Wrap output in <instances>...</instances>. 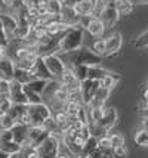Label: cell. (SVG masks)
I'll return each instance as SVG.
<instances>
[{"label": "cell", "mask_w": 148, "mask_h": 158, "mask_svg": "<svg viewBox=\"0 0 148 158\" xmlns=\"http://www.w3.org/2000/svg\"><path fill=\"white\" fill-rule=\"evenodd\" d=\"M83 37H85V30L83 28L78 27L77 24L76 25H70L62 34L59 35L57 53L74 50V49L83 46Z\"/></svg>", "instance_id": "cell-3"}, {"label": "cell", "mask_w": 148, "mask_h": 158, "mask_svg": "<svg viewBox=\"0 0 148 158\" xmlns=\"http://www.w3.org/2000/svg\"><path fill=\"white\" fill-rule=\"evenodd\" d=\"M108 71H110V69L101 67V64H98V65H89V67H87V74H86V78H91V80H98V81H99V80L105 76Z\"/></svg>", "instance_id": "cell-19"}, {"label": "cell", "mask_w": 148, "mask_h": 158, "mask_svg": "<svg viewBox=\"0 0 148 158\" xmlns=\"http://www.w3.org/2000/svg\"><path fill=\"white\" fill-rule=\"evenodd\" d=\"M24 93H25V96H27V102H28V103H39V102H42V96H40L39 93H34V92L25 89V87H24Z\"/></svg>", "instance_id": "cell-35"}, {"label": "cell", "mask_w": 148, "mask_h": 158, "mask_svg": "<svg viewBox=\"0 0 148 158\" xmlns=\"http://www.w3.org/2000/svg\"><path fill=\"white\" fill-rule=\"evenodd\" d=\"M80 0H62V6L65 7H73L74 5H77Z\"/></svg>", "instance_id": "cell-38"}, {"label": "cell", "mask_w": 148, "mask_h": 158, "mask_svg": "<svg viewBox=\"0 0 148 158\" xmlns=\"http://www.w3.org/2000/svg\"><path fill=\"white\" fill-rule=\"evenodd\" d=\"M7 158H18V154H11V155H7Z\"/></svg>", "instance_id": "cell-40"}, {"label": "cell", "mask_w": 148, "mask_h": 158, "mask_svg": "<svg viewBox=\"0 0 148 158\" xmlns=\"http://www.w3.org/2000/svg\"><path fill=\"white\" fill-rule=\"evenodd\" d=\"M133 140L136 145H139V146H148V131L147 129H141V130H138L135 133L133 136Z\"/></svg>", "instance_id": "cell-28"}, {"label": "cell", "mask_w": 148, "mask_h": 158, "mask_svg": "<svg viewBox=\"0 0 148 158\" xmlns=\"http://www.w3.org/2000/svg\"><path fill=\"white\" fill-rule=\"evenodd\" d=\"M33 78H36L34 76H33V73L31 71H27V69H19V68H15L14 71V78L12 80H15V81H18L19 84H27L28 81H31Z\"/></svg>", "instance_id": "cell-21"}, {"label": "cell", "mask_w": 148, "mask_h": 158, "mask_svg": "<svg viewBox=\"0 0 148 158\" xmlns=\"http://www.w3.org/2000/svg\"><path fill=\"white\" fill-rule=\"evenodd\" d=\"M0 22H2V28H3V33L6 37V41L12 40V33L16 28L18 22L15 19V16L12 14H6V12H0Z\"/></svg>", "instance_id": "cell-11"}, {"label": "cell", "mask_w": 148, "mask_h": 158, "mask_svg": "<svg viewBox=\"0 0 148 158\" xmlns=\"http://www.w3.org/2000/svg\"><path fill=\"white\" fill-rule=\"evenodd\" d=\"M71 71L73 74L76 76L78 81H83L86 78V74H87V65H76V67H71Z\"/></svg>", "instance_id": "cell-31"}, {"label": "cell", "mask_w": 148, "mask_h": 158, "mask_svg": "<svg viewBox=\"0 0 148 158\" xmlns=\"http://www.w3.org/2000/svg\"><path fill=\"white\" fill-rule=\"evenodd\" d=\"M105 40V53H104V58H110V56L117 55L121 49V44H123V37L119 31H114L110 35L104 37Z\"/></svg>", "instance_id": "cell-6"}, {"label": "cell", "mask_w": 148, "mask_h": 158, "mask_svg": "<svg viewBox=\"0 0 148 158\" xmlns=\"http://www.w3.org/2000/svg\"><path fill=\"white\" fill-rule=\"evenodd\" d=\"M50 115V110L43 102L27 103V126H43Z\"/></svg>", "instance_id": "cell-4"}, {"label": "cell", "mask_w": 148, "mask_h": 158, "mask_svg": "<svg viewBox=\"0 0 148 158\" xmlns=\"http://www.w3.org/2000/svg\"><path fill=\"white\" fill-rule=\"evenodd\" d=\"M85 31L89 35L98 39V37H102V35H104V33L107 31V28H105V25L102 24V21L99 19L98 16H93V15H92L91 19H89V22H87V25L85 27Z\"/></svg>", "instance_id": "cell-12"}, {"label": "cell", "mask_w": 148, "mask_h": 158, "mask_svg": "<svg viewBox=\"0 0 148 158\" xmlns=\"http://www.w3.org/2000/svg\"><path fill=\"white\" fill-rule=\"evenodd\" d=\"M6 53H7V43L0 41V58L6 56Z\"/></svg>", "instance_id": "cell-37"}, {"label": "cell", "mask_w": 148, "mask_h": 158, "mask_svg": "<svg viewBox=\"0 0 148 158\" xmlns=\"http://www.w3.org/2000/svg\"><path fill=\"white\" fill-rule=\"evenodd\" d=\"M120 80H121V77H120L119 74H116V73H113V71H108L105 76L99 80V86H102V87H107V89L113 90L114 87H116V86L120 83Z\"/></svg>", "instance_id": "cell-18"}, {"label": "cell", "mask_w": 148, "mask_h": 158, "mask_svg": "<svg viewBox=\"0 0 148 158\" xmlns=\"http://www.w3.org/2000/svg\"><path fill=\"white\" fill-rule=\"evenodd\" d=\"M127 155V146L126 143L119 145V146H114L113 148V157L114 158H125Z\"/></svg>", "instance_id": "cell-36"}, {"label": "cell", "mask_w": 148, "mask_h": 158, "mask_svg": "<svg viewBox=\"0 0 148 158\" xmlns=\"http://www.w3.org/2000/svg\"><path fill=\"white\" fill-rule=\"evenodd\" d=\"M15 5H16V0H0V12L12 14Z\"/></svg>", "instance_id": "cell-32"}, {"label": "cell", "mask_w": 148, "mask_h": 158, "mask_svg": "<svg viewBox=\"0 0 148 158\" xmlns=\"http://www.w3.org/2000/svg\"><path fill=\"white\" fill-rule=\"evenodd\" d=\"M12 133V140L16 142L18 145H24L27 140V133H28V126L24 123H15L11 127Z\"/></svg>", "instance_id": "cell-14"}, {"label": "cell", "mask_w": 148, "mask_h": 158, "mask_svg": "<svg viewBox=\"0 0 148 158\" xmlns=\"http://www.w3.org/2000/svg\"><path fill=\"white\" fill-rule=\"evenodd\" d=\"M113 5L117 10L119 16H127L133 12L135 5L130 0H113Z\"/></svg>", "instance_id": "cell-17"}, {"label": "cell", "mask_w": 148, "mask_h": 158, "mask_svg": "<svg viewBox=\"0 0 148 158\" xmlns=\"http://www.w3.org/2000/svg\"><path fill=\"white\" fill-rule=\"evenodd\" d=\"M42 58H43L44 65L49 69L52 78L58 80V78L61 77V74H62V71L65 69V65H64L62 59L59 58V55H58V53H49V55H44V56H42Z\"/></svg>", "instance_id": "cell-5"}, {"label": "cell", "mask_w": 148, "mask_h": 158, "mask_svg": "<svg viewBox=\"0 0 148 158\" xmlns=\"http://www.w3.org/2000/svg\"><path fill=\"white\" fill-rule=\"evenodd\" d=\"M46 84H48V80L33 78L31 81H28L27 84H24V87H25V89H28V90H31V92H34V93H39V95L42 96V92L44 90Z\"/></svg>", "instance_id": "cell-23"}, {"label": "cell", "mask_w": 148, "mask_h": 158, "mask_svg": "<svg viewBox=\"0 0 148 158\" xmlns=\"http://www.w3.org/2000/svg\"><path fill=\"white\" fill-rule=\"evenodd\" d=\"M50 135L43 126H28V133H27V140L24 145H30V146H39L44 139Z\"/></svg>", "instance_id": "cell-7"}, {"label": "cell", "mask_w": 148, "mask_h": 158, "mask_svg": "<svg viewBox=\"0 0 148 158\" xmlns=\"http://www.w3.org/2000/svg\"><path fill=\"white\" fill-rule=\"evenodd\" d=\"M59 58L62 59L64 65L67 68L71 67H76V65H98L101 64L102 58L98 55H95L89 48H80L74 49V50H68V52H62V53H58Z\"/></svg>", "instance_id": "cell-2"}, {"label": "cell", "mask_w": 148, "mask_h": 158, "mask_svg": "<svg viewBox=\"0 0 148 158\" xmlns=\"http://www.w3.org/2000/svg\"><path fill=\"white\" fill-rule=\"evenodd\" d=\"M14 71H15V64L9 56H3L0 58V80H6L11 81L14 78Z\"/></svg>", "instance_id": "cell-13"}, {"label": "cell", "mask_w": 148, "mask_h": 158, "mask_svg": "<svg viewBox=\"0 0 148 158\" xmlns=\"http://www.w3.org/2000/svg\"><path fill=\"white\" fill-rule=\"evenodd\" d=\"M31 73H33V76H34L36 78H42V80H48V81H49V80H53L52 76H50L49 69H48V67H46L44 62H43L42 56L37 58L36 65H34V68L31 69Z\"/></svg>", "instance_id": "cell-15"}, {"label": "cell", "mask_w": 148, "mask_h": 158, "mask_svg": "<svg viewBox=\"0 0 148 158\" xmlns=\"http://www.w3.org/2000/svg\"><path fill=\"white\" fill-rule=\"evenodd\" d=\"M18 158H39L37 148L30 146V145H21V148L18 151Z\"/></svg>", "instance_id": "cell-24"}, {"label": "cell", "mask_w": 148, "mask_h": 158, "mask_svg": "<svg viewBox=\"0 0 148 158\" xmlns=\"http://www.w3.org/2000/svg\"><path fill=\"white\" fill-rule=\"evenodd\" d=\"M98 18L102 21V24L105 25L107 30H110L111 27H114V25L117 24V21H119L120 16H119V14H117V10H116V7H114L113 2L101 12V15H99Z\"/></svg>", "instance_id": "cell-10"}, {"label": "cell", "mask_w": 148, "mask_h": 158, "mask_svg": "<svg viewBox=\"0 0 148 158\" xmlns=\"http://www.w3.org/2000/svg\"><path fill=\"white\" fill-rule=\"evenodd\" d=\"M110 95H111V90L107 89V87H102V86H99L98 89H96V92H95V95H93V98L91 99L92 105H99V106H104L107 103V101H108V98H110Z\"/></svg>", "instance_id": "cell-16"}, {"label": "cell", "mask_w": 148, "mask_h": 158, "mask_svg": "<svg viewBox=\"0 0 148 158\" xmlns=\"http://www.w3.org/2000/svg\"><path fill=\"white\" fill-rule=\"evenodd\" d=\"M9 99L14 105H25L27 102V96L24 93V86L19 84L15 80L9 81Z\"/></svg>", "instance_id": "cell-9"}, {"label": "cell", "mask_w": 148, "mask_h": 158, "mask_svg": "<svg viewBox=\"0 0 148 158\" xmlns=\"http://www.w3.org/2000/svg\"><path fill=\"white\" fill-rule=\"evenodd\" d=\"M15 124V121L12 120V117L9 114H2L0 115V129H6V130H11V127Z\"/></svg>", "instance_id": "cell-34"}, {"label": "cell", "mask_w": 148, "mask_h": 158, "mask_svg": "<svg viewBox=\"0 0 148 158\" xmlns=\"http://www.w3.org/2000/svg\"><path fill=\"white\" fill-rule=\"evenodd\" d=\"M91 50L95 53V55L104 58V53H105V40H104L102 37H101V39H96V40L92 43Z\"/></svg>", "instance_id": "cell-27"}, {"label": "cell", "mask_w": 148, "mask_h": 158, "mask_svg": "<svg viewBox=\"0 0 148 158\" xmlns=\"http://www.w3.org/2000/svg\"><path fill=\"white\" fill-rule=\"evenodd\" d=\"M101 158H114L113 155H101Z\"/></svg>", "instance_id": "cell-41"}, {"label": "cell", "mask_w": 148, "mask_h": 158, "mask_svg": "<svg viewBox=\"0 0 148 158\" xmlns=\"http://www.w3.org/2000/svg\"><path fill=\"white\" fill-rule=\"evenodd\" d=\"M132 44L136 46V48L139 49H147L148 48V31H142L139 35H136L135 37V40L132 41Z\"/></svg>", "instance_id": "cell-29"}, {"label": "cell", "mask_w": 148, "mask_h": 158, "mask_svg": "<svg viewBox=\"0 0 148 158\" xmlns=\"http://www.w3.org/2000/svg\"><path fill=\"white\" fill-rule=\"evenodd\" d=\"M98 87H99L98 80L85 78L83 81H80V99H82L83 105L91 102V99L93 98V95H95V92H96Z\"/></svg>", "instance_id": "cell-8"}, {"label": "cell", "mask_w": 148, "mask_h": 158, "mask_svg": "<svg viewBox=\"0 0 148 158\" xmlns=\"http://www.w3.org/2000/svg\"><path fill=\"white\" fill-rule=\"evenodd\" d=\"M76 15L82 16V15H92V9H93V0H80L77 5L73 6Z\"/></svg>", "instance_id": "cell-20"}, {"label": "cell", "mask_w": 148, "mask_h": 158, "mask_svg": "<svg viewBox=\"0 0 148 158\" xmlns=\"http://www.w3.org/2000/svg\"><path fill=\"white\" fill-rule=\"evenodd\" d=\"M36 61H37V58H34V59H21V61H15L14 64H15V68L31 71V69L34 68Z\"/></svg>", "instance_id": "cell-30"}, {"label": "cell", "mask_w": 148, "mask_h": 158, "mask_svg": "<svg viewBox=\"0 0 148 158\" xmlns=\"http://www.w3.org/2000/svg\"><path fill=\"white\" fill-rule=\"evenodd\" d=\"M107 136H108V139H110V142H111V145H113V148L114 146H119V145L126 143L125 136H123L121 133H108Z\"/></svg>", "instance_id": "cell-33"}, {"label": "cell", "mask_w": 148, "mask_h": 158, "mask_svg": "<svg viewBox=\"0 0 148 158\" xmlns=\"http://www.w3.org/2000/svg\"><path fill=\"white\" fill-rule=\"evenodd\" d=\"M68 101V92L58 80H49L44 90L42 92V102L48 105L50 112H55L64 108L65 102Z\"/></svg>", "instance_id": "cell-1"}, {"label": "cell", "mask_w": 148, "mask_h": 158, "mask_svg": "<svg viewBox=\"0 0 148 158\" xmlns=\"http://www.w3.org/2000/svg\"><path fill=\"white\" fill-rule=\"evenodd\" d=\"M0 158H7V154H5L3 151H0Z\"/></svg>", "instance_id": "cell-39"}, {"label": "cell", "mask_w": 148, "mask_h": 158, "mask_svg": "<svg viewBox=\"0 0 148 158\" xmlns=\"http://www.w3.org/2000/svg\"><path fill=\"white\" fill-rule=\"evenodd\" d=\"M62 10V2L61 0H48L46 3V12L50 15H59Z\"/></svg>", "instance_id": "cell-26"}, {"label": "cell", "mask_w": 148, "mask_h": 158, "mask_svg": "<svg viewBox=\"0 0 148 158\" xmlns=\"http://www.w3.org/2000/svg\"><path fill=\"white\" fill-rule=\"evenodd\" d=\"M21 148V145H18L14 140H5V142H0V151H3L5 154L11 155V154H18Z\"/></svg>", "instance_id": "cell-25"}, {"label": "cell", "mask_w": 148, "mask_h": 158, "mask_svg": "<svg viewBox=\"0 0 148 158\" xmlns=\"http://www.w3.org/2000/svg\"><path fill=\"white\" fill-rule=\"evenodd\" d=\"M96 149H98L102 155H113V145H111V142H110V139H108L107 135L98 138Z\"/></svg>", "instance_id": "cell-22"}]
</instances>
